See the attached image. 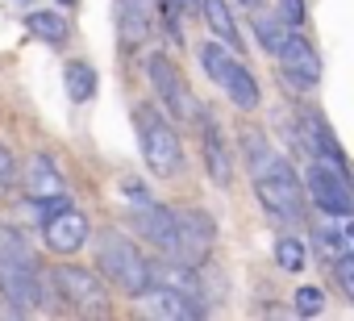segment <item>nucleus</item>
<instances>
[{"label":"nucleus","mask_w":354,"mask_h":321,"mask_svg":"<svg viewBox=\"0 0 354 321\" xmlns=\"http://www.w3.org/2000/svg\"><path fill=\"white\" fill-rule=\"evenodd\" d=\"M26 196L34 205L50 209V213H59V209L71 205V196L63 188V176H59V167H55L50 154H34L30 163H26Z\"/></svg>","instance_id":"9d476101"},{"label":"nucleus","mask_w":354,"mask_h":321,"mask_svg":"<svg viewBox=\"0 0 354 321\" xmlns=\"http://www.w3.org/2000/svg\"><path fill=\"white\" fill-rule=\"evenodd\" d=\"M96 263H100V275L133 300L150 288V263L121 230H104L96 238Z\"/></svg>","instance_id":"7ed1b4c3"},{"label":"nucleus","mask_w":354,"mask_h":321,"mask_svg":"<svg viewBox=\"0 0 354 321\" xmlns=\"http://www.w3.org/2000/svg\"><path fill=\"white\" fill-rule=\"evenodd\" d=\"M180 5H184V13H196V9H201V0H180Z\"/></svg>","instance_id":"c756f323"},{"label":"nucleus","mask_w":354,"mask_h":321,"mask_svg":"<svg viewBox=\"0 0 354 321\" xmlns=\"http://www.w3.org/2000/svg\"><path fill=\"white\" fill-rule=\"evenodd\" d=\"M333 279H337V288L354 300V250H346V255L333 263Z\"/></svg>","instance_id":"a878e982"},{"label":"nucleus","mask_w":354,"mask_h":321,"mask_svg":"<svg viewBox=\"0 0 354 321\" xmlns=\"http://www.w3.org/2000/svg\"><path fill=\"white\" fill-rule=\"evenodd\" d=\"M342 230H346V242H350V246H354V221H346V226H342Z\"/></svg>","instance_id":"7c9ffc66"},{"label":"nucleus","mask_w":354,"mask_h":321,"mask_svg":"<svg viewBox=\"0 0 354 321\" xmlns=\"http://www.w3.org/2000/svg\"><path fill=\"white\" fill-rule=\"evenodd\" d=\"M59 5H67V9H71V5H80V0H59Z\"/></svg>","instance_id":"473e14b6"},{"label":"nucleus","mask_w":354,"mask_h":321,"mask_svg":"<svg viewBox=\"0 0 354 321\" xmlns=\"http://www.w3.org/2000/svg\"><path fill=\"white\" fill-rule=\"evenodd\" d=\"M201 13H205V21H209V30H213L217 42L242 51V34H238V26H234V13H230L225 0H201Z\"/></svg>","instance_id":"aec40b11"},{"label":"nucleus","mask_w":354,"mask_h":321,"mask_svg":"<svg viewBox=\"0 0 354 321\" xmlns=\"http://www.w3.org/2000/svg\"><path fill=\"white\" fill-rule=\"evenodd\" d=\"M300 142H304V150H308V158H329V163H342L346 167V158H342V146H337V138L329 134V125H325V117L321 113H313V109H304L300 113Z\"/></svg>","instance_id":"f3484780"},{"label":"nucleus","mask_w":354,"mask_h":321,"mask_svg":"<svg viewBox=\"0 0 354 321\" xmlns=\"http://www.w3.org/2000/svg\"><path fill=\"white\" fill-rule=\"evenodd\" d=\"M201 67H205V75L238 104V109H259V100H263V92H259V80L250 75V67L238 59V51L234 46H225V42H205L201 46Z\"/></svg>","instance_id":"20e7f679"},{"label":"nucleus","mask_w":354,"mask_h":321,"mask_svg":"<svg viewBox=\"0 0 354 321\" xmlns=\"http://www.w3.org/2000/svg\"><path fill=\"white\" fill-rule=\"evenodd\" d=\"M201 142H205V163H209L213 184L230 188L234 184V158H230V146L221 138V125L213 117H205V113H201Z\"/></svg>","instance_id":"dca6fc26"},{"label":"nucleus","mask_w":354,"mask_h":321,"mask_svg":"<svg viewBox=\"0 0 354 321\" xmlns=\"http://www.w3.org/2000/svg\"><path fill=\"white\" fill-rule=\"evenodd\" d=\"M0 292L9 300V313H34V309L50 304V296H59L55 275L46 279L30 242L13 226H0Z\"/></svg>","instance_id":"f257e3e1"},{"label":"nucleus","mask_w":354,"mask_h":321,"mask_svg":"<svg viewBox=\"0 0 354 321\" xmlns=\"http://www.w3.org/2000/svg\"><path fill=\"white\" fill-rule=\"evenodd\" d=\"M317 250H321L329 263H337V259L350 250V242H346V230H342V226H317Z\"/></svg>","instance_id":"b1692460"},{"label":"nucleus","mask_w":354,"mask_h":321,"mask_svg":"<svg viewBox=\"0 0 354 321\" xmlns=\"http://www.w3.org/2000/svg\"><path fill=\"white\" fill-rule=\"evenodd\" d=\"M304 192L329 217H350L354 213V192H350V180H346V167L342 163H329V158H308V167H304Z\"/></svg>","instance_id":"39448f33"},{"label":"nucleus","mask_w":354,"mask_h":321,"mask_svg":"<svg viewBox=\"0 0 354 321\" xmlns=\"http://www.w3.org/2000/svg\"><path fill=\"white\" fill-rule=\"evenodd\" d=\"M133 230L162 255H175V246H180V217H175V209L167 205H133Z\"/></svg>","instance_id":"9b49d317"},{"label":"nucleus","mask_w":354,"mask_h":321,"mask_svg":"<svg viewBox=\"0 0 354 321\" xmlns=\"http://www.w3.org/2000/svg\"><path fill=\"white\" fill-rule=\"evenodd\" d=\"M138 300H142V304H146V313H150V317H158V321H184V317H196V313H192V304H188L180 292L167 288V284H154V279H150V288H146Z\"/></svg>","instance_id":"a211bd4d"},{"label":"nucleus","mask_w":354,"mask_h":321,"mask_svg":"<svg viewBox=\"0 0 354 321\" xmlns=\"http://www.w3.org/2000/svg\"><path fill=\"white\" fill-rule=\"evenodd\" d=\"M13 184V158H9V150L0 146V192H5Z\"/></svg>","instance_id":"c85d7f7f"},{"label":"nucleus","mask_w":354,"mask_h":321,"mask_svg":"<svg viewBox=\"0 0 354 321\" xmlns=\"http://www.w3.org/2000/svg\"><path fill=\"white\" fill-rule=\"evenodd\" d=\"M250 26H254V38H259V42H263L271 55H279V46L288 42V30H292V26L279 17V13H263L259 5H254V17H250Z\"/></svg>","instance_id":"4be33fe9"},{"label":"nucleus","mask_w":354,"mask_h":321,"mask_svg":"<svg viewBox=\"0 0 354 321\" xmlns=\"http://www.w3.org/2000/svg\"><path fill=\"white\" fill-rule=\"evenodd\" d=\"M88 217L80 213V209H59V213H50L46 217V226H42V242L55 250V255H75L84 242H88Z\"/></svg>","instance_id":"4468645a"},{"label":"nucleus","mask_w":354,"mask_h":321,"mask_svg":"<svg viewBox=\"0 0 354 321\" xmlns=\"http://www.w3.org/2000/svg\"><path fill=\"white\" fill-rule=\"evenodd\" d=\"M180 217V246H175L171 259H180L188 267H205L213 259V246H217V221L205 213V209H175Z\"/></svg>","instance_id":"1a4fd4ad"},{"label":"nucleus","mask_w":354,"mask_h":321,"mask_svg":"<svg viewBox=\"0 0 354 321\" xmlns=\"http://www.w3.org/2000/svg\"><path fill=\"white\" fill-rule=\"evenodd\" d=\"M26 30H30L38 42L55 46V51L71 42V21H67L63 13H50V9H38V13H30V17H26Z\"/></svg>","instance_id":"6ab92c4d"},{"label":"nucleus","mask_w":354,"mask_h":321,"mask_svg":"<svg viewBox=\"0 0 354 321\" xmlns=\"http://www.w3.org/2000/svg\"><path fill=\"white\" fill-rule=\"evenodd\" d=\"M279 17H283L292 30H300V26H304V0H279Z\"/></svg>","instance_id":"bb28decb"},{"label":"nucleus","mask_w":354,"mask_h":321,"mask_svg":"<svg viewBox=\"0 0 354 321\" xmlns=\"http://www.w3.org/2000/svg\"><path fill=\"white\" fill-rule=\"evenodd\" d=\"M238 146H242V158H246L250 180H263V176H271V172L288 167V163H283V154H279V150L267 142V134H263V129H254V125H246V129H242Z\"/></svg>","instance_id":"2eb2a0df"},{"label":"nucleus","mask_w":354,"mask_h":321,"mask_svg":"<svg viewBox=\"0 0 354 321\" xmlns=\"http://www.w3.org/2000/svg\"><path fill=\"white\" fill-rule=\"evenodd\" d=\"M133 129H138V146H142V158H146L150 176L171 180L184 163V146H180L175 125L162 117L158 104H133Z\"/></svg>","instance_id":"f03ea898"},{"label":"nucleus","mask_w":354,"mask_h":321,"mask_svg":"<svg viewBox=\"0 0 354 321\" xmlns=\"http://www.w3.org/2000/svg\"><path fill=\"white\" fill-rule=\"evenodd\" d=\"M63 84H67V96H71L75 104H88V100L96 96V67H92L88 59H71V63L63 67Z\"/></svg>","instance_id":"412c9836"},{"label":"nucleus","mask_w":354,"mask_h":321,"mask_svg":"<svg viewBox=\"0 0 354 321\" xmlns=\"http://www.w3.org/2000/svg\"><path fill=\"white\" fill-rule=\"evenodd\" d=\"M121 188H125V196H129V205H150V192H146V188H142L138 180H125Z\"/></svg>","instance_id":"cd10ccee"},{"label":"nucleus","mask_w":354,"mask_h":321,"mask_svg":"<svg viewBox=\"0 0 354 321\" xmlns=\"http://www.w3.org/2000/svg\"><path fill=\"white\" fill-rule=\"evenodd\" d=\"M55 292L67 309L75 313H88V317H100L109 313L113 296H109V284L100 279V271H88V267H71V263H59L55 271Z\"/></svg>","instance_id":"423d86ee"},{"label":"nucleus","mask_w":354,"mask_h":321,"mask_svg":"<svg viewBox=\"0 0 354 321\" xmlns=\"http://www.w3.org/2000/svg\"><path fill=\"white\" fill-rule=\"evenodd\" d=\"M154 30V0H117V42L121 51H142Z\"/></svg>","instance_id":"ddd939ff"},{"label":"nucleus","mask_w":354,"mask_h":321,"mask_svg":"<svg viewBox=\"0 0 354 321\" xmlns=\"http://www.w3.org/2000/svg\"><path fill=\"white\" fill-rule=\"evenodd\" d=\"M146 80H150V88H154L158 104H162L175 121H192V117H201L196 96H192V88H188V80L180 75V67H175L167 55H150V59H146Z\"/></svg>","instance_id":"0eeeda50"},{"label":"nucleus","mask_w":354,"mask_h":321,"mask_svg":"<svg viewBox=\"0 0 354 321\" xmlns=\"http://www.w3.org/2000/svg\"><path fill=\"white\" fill-rule=\"evenodd\" d=\"M296 313L300 317H321L325 313V292L317 288V284H304V288H296Z\"/></svg>","instance_id":"393cba45"},{"label":"nucleus","mask_w":354,"mask_h":321,"mask_svg":"<svg viewBox=\"0 0 354 321\" xmlns=\"http://www.w3.org/2000/svg\"><path fill=\"white\" fill-rule=\"evenodd\" d=\"M279 75L283 80H292L296 88H313L317 80H321V55H317V46L304 38V34H288V42L279 46Z\"/></svg>","instance_id":"f8f14e48"},{"label":"nucleus","mask_w":354,"mask_h":321,"mask_svg":"<svg viewBox=\"0 0 354 321\" xmlns=\"http://www.w3.org/2000/svg\"><path fill=\"white\" fill-rule=\"evenodd\" d=\"M238 5H242V9H254V5H259V0H238Z\"/></svg>","instance_id":"2f4dec72"},{"label":"nucleus","mask_w":354,"mask_h":321,"mask_svg":"<svg viewBox=\"0 0 354 321\" xmlns=\"http://www.w3.org/2000/svg\"><path fill=\"white\" fill-rule=\"evenodd\" d=\"M254 192H259V205L279 217V221H300L304 217V180H296L292 167H279L263 180H254Z\"/></svg>","instance_id":"6e6552de"},{"label":"nucleus","mask_w":354,"mask_h":321,"mask_svg":"<svg viewBox=\"0 0 354 321\" xmlns=\"http://www.w3.org/2000/svg\"><path fill=\"white\" fill-rule=\"evenodd\" d=\"M275 259H279L283 271H304V267H308V250H304V242H300V238H288V234L275 238Z\"/></svg>","instance_id":"5701e85b"}]
</instances>
